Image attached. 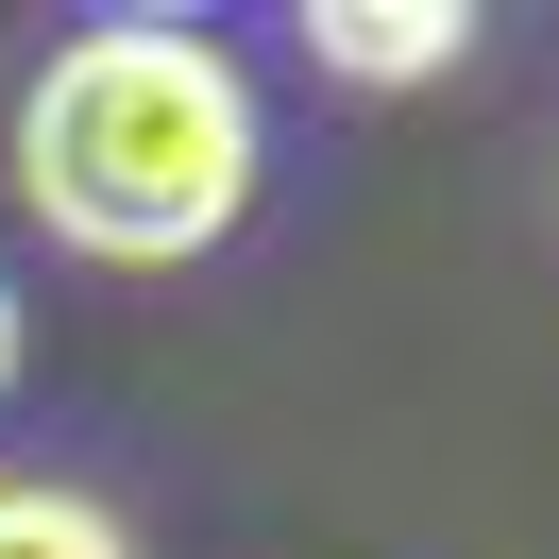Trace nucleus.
<instances>
[{
	"label": "nucleus",
	"mask_w": 559,
	"mask_h": 559,
	"mask_svg": "<svg viewBox=\"0 0 559 559\" xmlns=\"http://www.w3.org/2000/svg\"><path fill=\"white\" fill-rule=\"evenodd\" d=\"M272 187V103L204 17H85L17 85V204L103 272H187Z\"/></svg>",
	"instance_id": "nucleus-1"
},
{
	"label": "nucleus",
	"mask_w": 559,
	"mask_h": 559,
	"mask_svg": "<svg viewBox=\"0 0 559 559\" xmlns=\"http://www.w3.org/2000/svg\"><path fill=\"white\" fill-rule=\"evenodd\" d=\"M288 35H306L322 85H373V103H390V85H457L491 17H475V0H306Z\"/></svg>",
	"instance_id": "nucleus-2"
},
{
	"label": "nucleus",
	"mask_w": 559,
	"mask_h": 559,
	"mask_svg": "<svg viewBox=\"0 0 559 559\" xmlns=\"http://www.w3.org/2000/svg\"><path fill=\"white\" fill-rule=\"evenodd\" d=\"M0 390H17V272H0Z\"/></svg>",
	"instance_id": "nucleus-4"
},
{
	"label": "nucleus",
	"mask_w": 559,
	"mask_h": 559,
	"mask_svg": "<svg viewBox=\"0 0 559 559\" xmlns=\"http://www.w3.org/2000/svg\"><path fill=\"white\" fill-rule=\"evenodd\" d=\"M0 559H136V525L85 475H0Z\"/></svg>",
	"instance_id": "nucleus-3"
}]
</instances>
